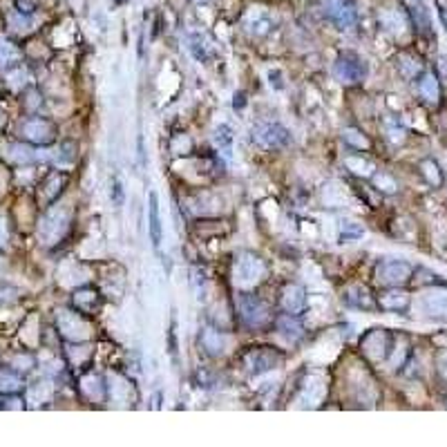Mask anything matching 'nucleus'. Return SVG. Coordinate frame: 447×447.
I'll return each instance as SVG.
<instances>
[{
    "label": "nucleus",
    "mask_w": 447,
    "mask_h": 447,
    "mask_svg": "<svg viewBox=\"0 0 447 447\" xmlns=\"http://www.w3.org/2000/svg\"><path fill=\"white\" fill-rule=\"evenodd\" d=\"M70 220H72V208L67 204L51 208L38 226V237L43 240V244H56L60 237L67 233Z\"/></svg>",
    "instance_id": "1"
},
{
    "label": "nucleus",
    "mask_w": 447,
    "mask_h": 447,
    "mask_svg": "<svg viewBox=\"0 0 447 447\" xmlns=\"http://www.w3.org/2000/svg\"><path fill=\"white\" fill-rule=\"evenodd\" d=\"M266 275V266L257 255L246 253L237 259L235 264V282L240 284L242 288H251L255 286L259 279Z\"/></svg>",
    "instance_id": "2"
},
{
    "label": "nucleus",
    "mask_w": 447,
    "mask_h": 447,
    "mask_svg": "<svg viewBox=\"0 0 447 447\" xmlns=\"http://www.w3.org/2000/svg\"><path fill=\"white\" fill-rule=\"evenodd\" d=\"M253 139L262 148H286L291 143V132L279 123H262L253 130Z\"/></svg>",
    "instance_id": "3"
},
{
    "label": "nucleus",
    "mask_w": 447,
    "mask_h": 447,
    "mask_svg": "<svg viewBox=\"0 0 447 447\" xmlns=\"http://www.w3.org/2000/svg\"><path fill=\"white\" fill-rule=\"evenodd\" d=\"M334 74L340 83H347V86H351V83H360L362 79H365L367 74V67L365 63L358 58V56H353V54H345V56H340L336 60V65H334Z\"/></svg>",
    "instance_id": "4"
},
{
    "label": "nucleus",
    "mask_w": 447,
    "mask_h": 447,
    "mask_svg": "<svg viewBox=\"0 0 447 447\" xmlns=\"http://www.w3.org/2000/svg\"><path fill=\"white\" fill-rule=\"evenodd\" d=\"M240 314L242 320L251 327H262L264 322L268 320V309L259 298L255 295H242L240 298Z\"/></svg>",
    "instance_id": "5"
},
{
    "label": "nucleus",
    "mask_w": 447,
    "mask_h": 447,
    "mask_svg": "<svg viewBox=\"0 0 447 447\" xmlns=\"http://www.w3.org/2000/svg\"><path fill=\"white\" fill-rule=\"evenodd\" d=\"M58 329L72 340H86L90 336V325L72 311H58Z\"/></svg>",
    "instance_id": "6"
},
{
    "label": "nucleus",
    "mask_w": 447,
    "mask_h": 447,
    "mask_svg": "<svg viewBox=\"0 0 447 447\" xmlns=\"http://www.w3.org/2000/svg\"><path fill=\"white\" fill-rule=\"evenodd\" d=\"M325 7L329 18L334 20L340 29H347L356 23V7H353L351 0H325Z\"/></svg>",
    "instance_id": "7"
},
{
    "label": "nucleus",
    "mask_w": 447,
    "mask_h": 447,
    "mask_svg": "<svg viewBox=\"0 0 447 447\" xmlns=\"http://www.w3.org/2000/svg\"><path fill=\"white\" fill-rule=\"evenodd\" d=\"M412 266L398 262V259H389V262H382L378 268V277L382 279L384 284H400L409 277Z\"/></svg>",
    "instance_id": "8"
},
{
    "label": "nucleus",
    "mask_w": 447,
    "mask_h": 447,
    "mask_svg": "<svg viewBox=\"0 0 447 447\" xmlns=\"http://www.w3.org/2000/svg\"><path fill=\"white\" fill-rule=\"evenodd\" d=\"M23 134L34 143H49L54 139V126L45 119H29L23 126Z\"/></svg>",
    "instance_id": "9"
},
{
    "label": "nucleus",
    "mask_w": 447,
    "mask_h": 447,
    "mask_svg": "<svg viewBox=\"0 0 447 447\" xmlns=\"http://www.w3.org/2000/svg\"><path fill=\"white\" fill-rule=\"evenodd\" d=\"M421 307L430 316H447V291H430L421 298Z\"/></svg>",
    "instance_id": "10"
},
{
    "label": "nucleus",
    "mask_w": 447,
    "mask_h": 447,
    "mask_svg": "<svg viewBox=\"0 0 447 447\" xmlns=\"http://www.w3.org/2000/svg\"><path fill=\"white\" fill-rule=\"evenodd\" d=\"M307 304V295H304V288L302 286H295V284H291L284 288V293H282V307L286 314L291 316H295L300 314V311L304 309Z\"/></svg>",
    "instance_id": "11"
},
{
    "label": "nucleus",
    "mask_w": 447,
    "mask_h": 447,
    "mask_svg": "<svg viewBox=\"0 0 447 447\" xmlns=\"http://www.w3.org/2000/svg\"><path fill=\"white\" fill-rule=\"evenodd\" d=\"M148 228H150V240L154 246L161 244V215H159V197L157 193H150L148 204Z\"/></svg>",
    "instance_id": "12"
},
{
    "label": "nucleus",
    "mask_w": 447,
    "mask_h": 447,
    "mask_svg": "<svg viewBox=\"0 0 447 447\" xmlns=\"http://www.w3.org/2000/svg\"><path fill=\"white\" fill-rule=\"evenodd\" d=\"M362 349H365L369 358L380 360L384 356V349H387V336H384L382 331H371V334H367L365 340H362Z\"/></svg>",
    "instance_id": "13"
},
{
    "label": "nucleus",
    "mask_w": 447,
    "mask_h": 447,
    "mask_svg": "<svg viewBox=\"0 0 447 447\" xmlns=\"http://www.w3.org/2000/svg\"><path fill=\"white\" fill-rule=\"evenodd\" d=\"M275 356H271V353H266V351H251L246 356V367L251 369L253 373H262V371H268V369H273L275 365Z\"/></svg>",
    "instance_id": "14"
},
{
    "label": "nucleus",
    "mask_w": 447,
    "mask_h": 447,
    "mask_svg": "<svg viewBox=\"0 0 447 447\" xmlns=\"http://www.w3.org/2000/svg\"><path fill=\"white\" fill-rule=\"evenodd\" d=\"M360 237H365V228H362L358 222H351V220H342L340 222V242H356Z\"/></svg>",
    "instance_id": "15"
},
{
    "label": "nucleus",
    "mask_w": 447,
    "mask_h": 447,
    "mask_svg": "<svg viewBox=\"0 0 447 447\" xmlns=\"http://www.w3.org/2000/svg\"><path fill=\"white\" fill-rule=\"evenodd\" d=\"M215 143H217V148L226 154V157H231V152H233V128L226 126V123H222V126L215 130Z\"/></svg>",
    "instance_id": "16"
},
{
    "label": "nucleus",
    "mask_w": 447,
    "mask_h": 447,
    "mask_svg": "<svg viewBox=\"0 0 447 447\" xmlns=\"http://www.w3.org/2000/svg\"><path fill=\"white\" fill-rule=\"evenodd\" d=\"M407 302H409V298H407V293H403V291H391V293L380 298V304L384 309H389V311L405 309V307H407Z\"/></svg>",
    "instance_id": "17"
},
{
    "label": "nucleus",
    "mask_w": 447,
    "mask_h": 447,
    "mask_svg": "<svg viewBox=\"0 0 447 447\" xmlns=\"http://www.w3.org/2000/svg\"><path fill=\"white\" fill-rule=\"evenodd\" d=\"M418 90L428 101H439V81H436L432 74H425L418 81Z\"/></svg>",
    "instance_id": "18"
},
{
    "label": "nucleus",
    "mask_w": 447,
    "mask_h": 447,
    "mask_svg": "<svg viewBox=\"0 0 447 447\" xmlns=\"http://www.w3.org/2000/svg\"><path fill=\"white\" fill-rule=\"evenodd\" d=\"M20 387H23L20 376H16L14 371H0V391L12 393V391H18Z\"/></svg>",
    "instance_id": "19"
},
{
    "label": "nucleus",
    "mask_w": 447,
    "mask_h": 447,
    "mask_svg": "<svg viewBox=\"0 0 447 447\" xmlns=\"http://www.w3.org/2000/svg\"><path fill=\"white\" fill-rule=\"evenodd\" d=\"M421 172L425 174V179H428L432 186H441L443 184V174H441L439 163H436V161H432V159L423 161L421 163Z\"/></svg>",
    "instance_id": "20"
},
{
    "label": "nucleus",
    "mask_w": 447,
    "mask_h": 447,
    "mask_svg": "<svg viewBox=\"0 0 447 447\" xmlns=\"http://www.w3.org/2000/svg\"><path fill=\"white\" fill-rule=\"evenodd\" d=\"M18 56H20V51L16 49V45H12L5 38H0V67L14 63V60H18Z\"/></svg>",
    "instance_id": "21"
},
{
    "label": "nucleus",
    "mask_w": 447,
    "mask_h": 447,
    "mask_svg": "<svg viewBox=\"0 0 447 447\" xmlns=\"http://www.w3.org/2000/svg\"><path fill=\"white\" fill-rule=\"evenodd\" d=\"M345 165L351 170V172H356V174H362V177H369L371 170H373V165L367 161V159H362V157H347L345 159Z\"/></svg>",
    "instance_id": "22"
},
{
    "label": "nucleus",
    "mask_w": 447,
    "mask_h": 447,
    "mask_svg": "<svg viewBox=\"0 0 447 447\" xmlns=\"http://www.w3.org/2000/svg\"><path fill=\"white\" fill-rule=\"evenodd\" d=\"M277 327H279V331L286 336V338H291V340H295V338H300L302 336V329H300V325L295 320H291V314H288V318H282L277 322Z\"/></svg>",
    "instance_id": "23"
},
{
    "label": "nucleus",
    "mask_w": 447,
    "mask_h": 447,
    "mask_svg": "<svg viewBox=\"0 0 447 447\" xmlns=\"http://www.w3.org/2000/svg\"><path fill=\"white\" fill-rule=\"evenodd\" d=\"M74 302H76L79 309L90 311V309L97 307V293H95V291H81V293L74 295Z\"/></svg>",
    "instance_id": "24"
},
{
    "label": "nucleus",
    "mask_w": 447,
    "mask_h": 447,
    "mask_svg": "<svg viewBox=\"0 0 447 447\" xmlns=\"http://www.w3.org/2000/svg\"><path fill=\"white\" fill-rule=\"evenodd\" d=\"M204 347L208 351H213V353H220L222 351V336L217 334V331L208 329L206 334H204Z\"/></svg>",
    "instance_id": "25"
},
{
    "label": "nucleus",
    "mask_w": 447,
    "mask_h": 447,
    "mask_svg": "<svg viewBox=\"0 0 447 447\" xmlns=\"http://www.w3.org/2000/svg\"><path fill=\"white\" fill-rule=\"evenodd\" d=\"M345 141L351 143V145H356V148H360V150L362 148H369V139L362 137V134L358 130H353V128L345 130Z\"/></svg>",
    "instance_id": "26"
},
{
    "label": "nucleus",
    "mask_w": 447,
    "mask_h": 447,
    "mask_svg": "<svg viewBox=\"0 0 447 447\" xmlns=\"http://www.w3.org/2000/svg\"><path fill=\"white\" fill-rule=\"evenodd\" d=\"M376 186L380 190H384V193H396V181L391 179V177H387V174H376Z\"/></svg>",
    "instance_id": "27"
},
{
    "label": "nucleus",
    "mask_w": 447,
    "mask_h": 447,
    "mask_svg": "<svg viewBox=\"0 0 447 447\" xmlns=\"http://www.w3.org/2000/svg\"><path fill=\"white\" fill-rule=\"evenodd\" d=\"M9 240V231H7V222H5V215H0V248H3Z\"/></svg>",
    "instance_id": "28"
},
{
    "label": "nucleus",
    "mask_w": 447,
    "mask_h": 447,
    "mask_svg": "<svg viewBox=\"0 0 447 447\" xmlns=\"http://www.w3.org/2000/svg\"><path fill=\"white\" fill-rule=\"evenodd\" d=\"M268 79H271V86H273V88H277V90H282V88H284V83H282V74H279L277 70L268 72Z\"/></svg>",
    "instance_id": "29"
},
{
    "label": "nucleus",
    "mask_w": 447,
    "mask_h": 447,
    "mask_svg": "<svg viewBox=\"0 0 447 447\" xmlns=\"http://www.w3.org/2000/svg\"><path fill=\"white\" fill-rule=\"evenodd\" d=\"M20 79H27V74H25V72H23V70H20V72H16V74H12V76H9V81H12V86H14V88H20V86H25V81H20Z\"/></svg>",
    "instance_id": "30"
},
{
    "label": "nucleus",
    "mask_w": 447,
    "mask_h": 447,
    "mask_svg": "<svg viewBox=\"0 0 447 447\" xmlns=\"http://www.w3.org/2000/svg\"><path fill=\"white\" fill-rule=\"evenodd\" d=\"M114 195H117V197H114V204L121 206V204H123V188H121V181H114Z\"/></svg>",
    "instance_id": "31"
},
{
    "label": "nucleus",
    "mask_w": 447,
    "mask_h": 447,
    "mask_svg": "<svg viewBox=\"0 0 447 447\" xmlns=\"http://www.w3.org/2000/svg\"><path fill=\"white\" fill-rule=\"evenodd\" d=\"M3 123H5V117H3V112H0V128H3Z\"/></svg>",
    "instance_id": "32"
}]
</instances>
